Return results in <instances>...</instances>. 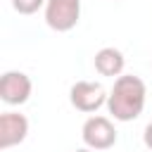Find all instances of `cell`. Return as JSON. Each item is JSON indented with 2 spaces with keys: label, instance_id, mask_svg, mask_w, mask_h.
Masks as SVG:
<instances>
[{
  "label": "cell",
  "instance_id": "obj_1",
  "mask_svg": "<svg viewBox=\"0 0 152 152\" xmlns=\"http://www.w3.org/2000/svg\"><path fill=\"white\" fill-rule=\"evenodd\" d=\"M145 100H147V88L145 81L133 76V74H124L114 81L109 97H107V109L116 121H133L142 114L145 109Z\"/></svg>",
  "mask_w": 152,
  "mask_h": 152
},
{
  "label": "cell",
  "instance_id": "obj_2",
  "mask_svg": "<svg viewBox=\"0 0 152 152\" xmlns=\"http://www.w3.org/2000/svg\"><path fill=\"white\" fill-rule=\"evenodd\" d=\"M81 0H48L45 2V24L52 31L66 33L78 24Z\"/></svg>",
  "mask_w": 152,
  "mask_h": 152
},
{
  "label": "cell",
  "instance_id": "obj_3",
  "mask_svg": "<svg viewBox=\"0 0 152 152\" xmlns=\"http://www.w3.org/2000/svg\"><path fill=\"white\" fill-rule=\"evenodd\" d=\"M107 90L102 88V83L95 81H76L69 90V100L78 112H97L102 104H107Z\"/></svg>",
  "mask_w": 152,
  "mask_h": 152
},
{
  "label": "cell",
  "instance_id": "obj_4",
  "mask_svg": "<svg viewBox=\"0 0 152 152\" xmlns=\"http://www.w3.org/2000/svg\"><path fill=\"white\" fill-rule=\"evenodd\" d=\"M81 138L86 142V147L90 150H109L116 142V128L107 116H90L83 128H81Z\"/></svg>",
  "mask_w": 152,
  "mask_h": 152
},
{
  "label": "cell",
  "instance_id": "obj_5",
  "mask_svg": "<svg viewBox=\"0 0 152 152\" xmlns=\"http://www.w3.org/2000/svg\"><path fill=\"white\" fill-rule=\"evenodd\" d=\"M31 78L24 71H5L0 78V100L5 104H24L31 97Z\"/></svg>",
  "mask_w": 152,
  "mask_h": 152
},
{
  "label": "cell",
  "instance_id": "obj_6",
  "mask_svg": "<svg viewBox=\"0 0 152 152\" xmlns=\"http://www.w3.org/2000/svg\"><path fill=\"white\" fill-rule=\"evenodd\" d=\"M28 135V119L19 112H2L0 114V150H10Z\"/></svg>",
  "mask_w": 152,
  "mask_h": 152
},
{
  "label": "cell",
  "instance_id": "obj_7",
  "mask_svg": "<svg viewBox=\"0 0 152 152\" xmlns=\"http://www.w3.org/2000/svg\"><path fill=\"white\" fill-rule=\"evenodd\" d=\"M95 71L100 74V76H121V71H124V66H126V59H124V52L121 50H116V48H102V50H97L95 52Z\"/></svg>",
  "mask_w": 152,
  "mask_h": 152
},
{
  "label": "cell",
  "instance_id": "obj_8",
  "mask_svg": "<svg viewBox=\"0 0 152 152\" xmlns=\"http://www.w3.org/2000/svg\"><path fill=\"white\" fill-rule=\"evenodd\" d=\"M48 0H12V7L19 14H36L40 7H45Z\"/></svg>",
  "mask_w": 152,
  "mask_h": 152
},
{
  "label": "cell",
  "instance_id": "obj_9",
  "mask_svg": "<svg viewBox=\"0 0 152 152\" xmlns=\"http://www.w3.org/2000/svg\"><path fill=\"white\" fill-rule=\"evenodd\" d=\"M142 142H145V147L147 150H152V121L145 126V131H142Z\"/></svg>",
  "mask_w": 152,
  "mask_h": 152
},
{
  "label": "cell",
  "instance_id": "obj_10",
  "mask_svg": "<svg viewBox=\"0 0 152 152\" xmlns=\"http://www.w3.org/2000/svg\"><path fill=\"white\" fill-rule=\"evenodd\" d=\"M76 152H95V150H90V147H83V150H76Z\"/></svg>",
  "mask_w": 152,
  "mask_h": 152
}]
</instances>
